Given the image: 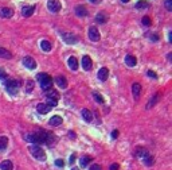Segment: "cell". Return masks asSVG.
I'll return each mask as SVG.
<instances>
[{
	"mask_svg": "<svg viewBox=\"0 0 172 170\" xmlns=\"http://www.w3.org/2000/svg\"><path fill=\"white\" fill-rule=\"evenodd\" d=\"M81 113H82V117H84L86 121H92V120H93V115H92V112H90L89 109L84 108L82 111H81Z\"/></svg>",
	"mask_w": 172,
	"mask_h": 170,
	"instance_id": "21",
	"label": "cell"
},
{
	"mask_svg": "<svg viewBox=\"0 0 172 170\" xmlns=\"http://www.w3.org/2000/svg\"><path fill=\"white\" fill-rule=\"evenodd\" d=\"M125 64L128 65V66H130V68L136 66V64H137L136 57H133V55H126V57H125Z\"/></svg>",
	"mask_w": 172,
	"mask_h": 170,
	"instance_id": "16",
	"label": "cell"
},
{
	"mask_svg": "<svg viewBox=\"0 0 172 170\" xmlns=\"http://www.w3.org/2000/svg\"><path fill=\"white\" fill-rule=\"evenodd\" d=\"M117 136H118V131H117V130H114V131L112 132V138H113V139H116Z\"/></svg>",
	"mask_w": 172,
	"mask_h": 170,
	"instance_id": "42",
	"label": "cell"
},
{
	"mask_svg": "<svg viewBox=\"0 0 172 170\" xmlns=\"http://www.w3.org/2000/svg\"><path fill=\"white\" fill-rule=\"evenodd\" d=\"M149 39L152 40V42H157V40H159V35L157 34H149Z\"/></svg>",
	"mask_w": 172,
	"mask_h": 170,
	"instance_id": "37",
	"label": "cell"
},
{
	"mask_svg": "<svg viewBox=\"0 0 172 170\" xmlns=\"http://www.w3.org/2000/svg\"><path fill=\"white\" fill-rule=\"evenodd\" d=\"M88 14L89 12H88V10H86L85 6H77L75 7V15L77 16H81V18H82V16H86Z\"/></svg>",
	"mask_w": 172,
	"mask_h": 170,
	"instance_id": "15",
	"label": "cell"
},
{
	"mask_svg": "<svg viewBox=\"0 0 172 170\" xmlns=\"http://www.w3.org/2000/svg\"><path fill=\"white\" fill-rule=\"evenodd\" d=\"M40 47H42V50H44V51H50L51 43L48 42V40H42V42H40Z\"/></svg>",
	"mask_w": 172,
	"mask_h": 170,
	"instance_id": "27",
	"label": "cell"
},
{
	"mask_svg": "<svg viewBox=\"0 0 172 170\" xmlns=\"http://www.w3.org/2000/svg\"><path fill=\"white\" fill-rule=\"evenodd\" d=\"M0 16L2 18H11V16H14V10H11V8H0Z\"/></svg>",
	"mask_w": 172,
	"mask_h": 170,
	"instance_id": "10",
	"label": "cell"
},
{
	"mask_svg": "<svg viewBox=\"0 0 172 170\" xmlns=\"http://www.w3.org/2000/svg\"><path fill=\"white\" fill-rule=\"evenodd\" d=\"M8 146V138L7 136H0V150H6Z\"/></svg>",
	"mask_w": 172,
	"mask_h": 170,
	"instance_id": "26",
	"label": "cell"
},
{
	"mask_svg": "<svg viewBox=\"0 0 172 170\" xmlns=\"http://www.w3.org/2000/svg\"><path fill=\"white\" fill-rule=\"evenodd\" d=\"M148 150H145L144 147H138L137 150H136V153H134V155H136V158H144V157H147L148 155Z\"/></svg>",
	"mask_w": 172,
	"mask_h": 170,
	"instance_id": "20",
	"label": "cell"
},
{
	"mask_svg": "<svg viewBox=\"0 0 172 170\" xmlns=\"http://www.w3.org/2000/svg\"><path fill=\"white\" fill-rule=\"evenodd\" d=\"M23 65H24V66H26L27 69H31V70L36 68V62H35V59L32 58V57H28V55L23 58Z\"/></svg>",
	"mask_w": 172,
	"mask_h": 170,
	"instance_id": "7",
	"label": "cell"
},
{
	"mask_svg": "<svg viewBox=\"0 0 172 170\" xmlns=\"http://www.w3.org/2000/svg\"><path fill=\"white\" fill-rule=\"evenodd\" d=\"M36 111H38L39 113H42V115H44V113H48L51 111V107H48L46 103H44V104L40 103V104L36 105Z\"/></svg>",
	"mask_w": 172,
	"mask_h": 170,
	"instance_id": "9",
	"label": "cell"
},
{
	"mask_svg": "<svg viewBox=\"0 0 172 170\" xmlns=\"http://www.w3.org/2000/svg\"><path fill=\"white\" fill-rule=\"evenodd\" d=\"M36 78L40 83V87H42L43 91H48V89H51L52 87V78L46 73H39L38 76H36Z\"/></svg>",
	"mask_w": 172,
	"mask_h": 170,
	"instance_id": "1",
	"label": "cell"
},
{
	"mask_svg": "<svg viewBox=\"0 0 172 170\" xmlns=\"http://www.w3.org/2000/svg\"><path fill=\"white\" fill-rule=\"evenodd\" d=\"M167 58H168V59H170V61H171V59H172V54H171V53H170V54H168V55H167Z\"/></svg>",
	"mask_w": 172,
	"mask_h": 170,
	"instance_id": "44",
	"label": "cell"
},
{
	"mask_svg": "<svg viewBox=\"0 0 172 170\" xmlns=\"http://www.w3.org/2000/svg\"><path fill=\"white\" fill-rule=\"evenodd\" d=\"M147 74H148L149 77H152V78H155V80L157 78V74H156V73H155L153 70H148V73H147Z\"/></svg>",
	"mask_w": 172,
	"mask_h": 170,
	"instance_id": "38",
	"label": "cell"
},
{
	"mask_svg": "<svg viewBox=\"0 0 172 170\" xmlns=\"http://www.w3.org/2000/svg\"><path fill=\"white\" fill-rule=\"evenodd\" d=\"M67 62H69V66H70L71 70H77V69H78V59H77L75 57H70Z\"/></svg>",
	"mask_w": 172,
	"mask_h": 170,
	"instance_id": "18",
	"label": "cell"
},
{
	"mask_svg": "<svg viewBox=\"0 0 172 170\" xmlns=\"http://www.w3.org/2000/svg\"><path fill=\"white\" fill-rule=\"evenodd\" d=\"M121 2H122V3H128L129 0H121Z\"/></svg>",
	"mask_w": 172,
	"mask_h": 170,
	"instance_id": "46",
	"label": "cell"
},
{
	"mask_svg": "<svg viewBox=\"0 0 172 170\" xmlns=\"http://www.w3.org/2000/svg\"><path fill=\"white\" fill-rule=\"evenodd\" d=\"M164 6L168 11H172V0H164Z\"/></svg>",
	"mask_w": 172,
	"mask_h": 170,
	"instance_id": "33",
	"label": "cell"
},
{
	"mask_svg": "<svg viewBox=\"0 0 172 170\" xmlns=\"http://www.w3.org/2000/svg\"><path fill=\"white\" fill-rule=\"evenodd\" d=\"M96 20H97V23H105L108 20V16H106L105 12H98L96 16Z\"/></svg>",
	"mask_w": 172,
	"mask_h": 170,
	"instance_id": "23",
	"label": "cell"
},
{
	"mask_svg": "<svg viewBox=\"0 0 172 170\" xmlns=\"http://www.w3.org/2000/svg\"><path fill=\"white\" fill-rule=\"evenodd\" d=\"M90 2H92V3H100L101 0H90Z\"/></svg>",
	"mask_w": 172,
	"mask_h": 170,
	"instance_id": "45",
	"label": "cell"
},
{
	"mask_svg": "<svg viewBox=\"0 0 172 170\" xmlns=\"http://www.w3.org/2000/svg\"><path fill=\"white\" fill-rule=\"evenodd\" d=\"M132 92H133V96H134V99H138L140 97V93H141V85L138 84V83H134L132 85Z\"/></svg>",
	"mask_w": 172,
	"mask_h": 170,
	"instance_id": "12",
	"label": "cell"
},
{
	"mask_svg": "<svg viewBox=\"0 0 172 170\" xmlns=\"http://www.w3.org/2000/svg\"><path fill=\"white\" fill-rule=\"evenodd\" d=\"M160 96H161V93H160V92H156V93H155V96L148 101V105H147V108H148V109H149V108H152L153 105L156 104L159 100H160Z\"/></svg>",
	"mask_w": 172,
	"mask_h": 170,
	"instance_id": "13",
	"label": "cell"
},
{
	"mask_svg": "<svg viewBox=\"0 0 172 170\" xmlns=\"http://www.w3.org/2000/svg\"><path fill=\"white\" fill-rule=\"evenodd\" d=\"M30 153L36 158L38 161H46V153L43 151V149L38 144H32L30 146Z\"/></svg>",
	"mask_w": 172,
	"mask_h": 170,
	"instance_id": "2",
	"label": "cell"
},
{
	"mask_svg": "<svg viewBox=\"0 0 172 170\" xmlns=\"http://www.w3.org/2000/svg\"><path fill=\"white\" fill-rule=\"evenodd\" d=\"M46 104L48 107H55L57 104H58V99H55V97H50V96H46Z\"/></svg>",
	"mask_w": 172,
	"mask_h": 170,
	"instance_id": "24",
	"label": "cell"
},
{
	"mask_svg": "<svg viewBox=\"0 0 172 170\" xmlns=\"http://www.w3.org/2000/svg\"><path fill=\"white\" fill-rule=\"evenodd\" d=\"M55 165L59 166V168H62V166H63V161H62V159H57V161H55Z\"/></svg>",
	"mask_w": 172,
	"mask_h": 170,
	"instance_id": "41",
	"label": "cell"
},
{
	"mask_svg": "<svg viewBox=\"0 0 172 170\" xmlns=\"http://www.w3.org/2000/svg\"><path fill=\"white\" fill-rule=\"evenodd\" d=\"M47 7H48V11L50 12H59L61 8H62V4H61L59 0H48L47 2Z\"/></svg>",
	"mask_w": 172,
	"mask_h": 170,
	"instance_id": "4",
	"label": "cell"
},
{
	"mask_svg": "<svg viewBox=\"0 0 172 170\" xmlns=\"http://www.w3.org/2000/svg\"><path fill=\"white\" fill-rule=\"evenodd\" d=\"M0 80H4V81L7 80V73L4 72L3 68H0Z\"/></svg>",
	"mask_w": 172,
	"mask_h": 170,
	"instance_id": "35",
	"label": "cell"
},
{
	"mask_svg": "<svg viewBox=\"0 0 172 170\" xmlns=\"http://www.w3.org/2000/svg\"><path fill=\"white\" fill-rule=\"evenodd\" d=\"M62 38L65 42L69 45H74V43H77V40H78L77 36L74 34H70V32H62Z\"/></svg>",
	"mask_w": 172,
	"mask_h": 170,
	"instance_id": "6",
	"label": "cell"
},
{
	"mask_svg": "<svg viewBox=\"0 0 172 170\" xmlns=\"http://www.w3.org/2000/svg\"><path fill=\"white\" fill-rule=\"evenodd\" d=\"M0 169L2 170H12L14 169V165H12L11 161H3L0 163Z\"/></svg>",
	"mask_w": 172,
	"mask_h": 170,
	"instance_id": "22",
	"label": "cell"
},
{
	"mask_svg": "<svg viewBox=\"0 0 172 170\" xmlns=\"http://www.w3.org/2000/svg\"><path fill=\"white\" fill-rule=\"evenodd\" d=\"M143 159H144V162H145V165H152L153 163V158L152 157H151L149 155V154H148V155H147V157H144V158H143Z\"/></svg>",
	"mask_w": 172,
	"mask_h": 170,
	"instance_id": "32",
	"label": "cell"
},
{
	"mask_svg": "<svg viewBox=\"0 0 172 170\" xmlns=\"http://www.w3.org/2000/svg\"><path fill=\"white\" fill-rule=\"evenodd\" d=\"M32 89H34V83H32L31 80H28L27 83H26V92L27 93H31Z\"/></svg>",
	"mask_w": 172,
	"mask_h": 170,
	"instance_id": "30",
	"label": "cell"
},
{
	"mask_svg": "<svg viewBox=\"0 0 172 170\" xmlns=\"http://www.w3.org/2000/svg\"><path fill=\"white\" fill-rule=\"evenodd\" d=\"M118 169H120L118 163H113V165H110V168H109V170H118Z\"/></svg>",
	"mask_w": 172,
	"mask_h": 170,
	"instance_id": "39",
	"label": "cell"
},
{
	"mask_svg": "<svg viewBox=\"0 0 172 170\" xmlns=\"http://www.w3.org/2000/svg\"><path fill=\"white\" fill-rule=\"evenodd\" d=\"M55 83L58 84L59 88H66V87H67V80L63 76H58V77H57V78H55Z\"/></svg>",
	"mask_w": 172,
	"mask_h": 170,
	"instance_id": "17",
	"label": "cell"
},
{
	"mask_svg": "<svg viewBox=\"0 0 172 170\" xmlns=\"http://www.w3.org/2000/svg\"><path fill=\"white\" fill-rule=\"evenodd\" d=\"M89 170H102V169H101V166H100V165H93Z\"/></svg>",
	"mask_w": 172,
	"mask_h": 170,
	"instance_id": "40",
	"label": "cell"
},
{
	"mask_svg": "<svg viewBox=\"0 0 172 170\" xmlns=\"http://www.w3.org/2000/svg\"><path fill=\"white\" fill-rule=\"evenodd\" d=\"M34 11H35V6H26L22 8V15L27 18V16H31L34 14Z\"/></svg>",
	"mask_w": 172,
	"mask_h": 170,
	"instance_id": "11",
	"label": "cell"
},
{
	"mask_svg": "<svg viewBox=\"0 0 172 170\" xmlns=\"http://www.w3.org/2000/svg\"><path fill=\"white\" fill-rule=\"evenodd\" d=\"M93 97H94V100H97V101H98V103L104 104V97H102L98 92H94V93H93Z\"/></svg>",
	"mask_w": 172,
	"mask_h": 170,
	"instance_id": "31",
	"label": "cell"
},
{
	"mask_svg": "<svg viewBox=\"0 0 172 170\" xmlns=\"http://www.w3.org/2000/svg\"><path fill=\"white\" fill-rule=\"evenodd\" d=\"M143 24H144V26H151V18L149 16H144V18H143Z\"/></svg>",
	"mask_w": 172,
	"mask_h": 170,
	"instance_id": "34",
	"label": "cell"
},
{
	"mask_svg": "<svg viewBox=\"0 0 172 170\" xmlns=\"http://www.w3.org/2000/svg\"><path fill=\"white\" fill-rule=\"evenodd\" d=\"M47 96H50V97H55V99H58V100H59V93L57 92V91H51L50 93H47Z\"/></svg>",
	"mask_w": 172,
	"mask_h": 170,
	"instance_id": "36",
	"label": "cell"
},
{
	"mask_svg": "<svg viewBox=\"0 0 172 170\" xmlns=\"http://www.w3.org/2000/svg\"><path fill=\"white\" fill-rule=\"evenodd\" d=\"M0 57L2 58H11V53L7 50V49H4V47H0Z\"/></svg>",
	"mask_w": 172,
	"mask_h": 170,
	"instance_id": "28",
	"label": "cell"
},
{
	"mask_svg": "<svg viewBox=\"0 0 172 170\" xmlns=\"http://www.w3.org/2000/svg\"><path fill=\"white\" fill-rule=\"evenodd\" d=\"M75 161V155H74V154H73V155L70 157V163H73V162H74Z\"/></svg>",
	"mask_w": 172,
	"mask_h": 170,
	"instance_id": "43",
	"label": "cell"
},
{
	"mask_svg": "<svg viewBox=\"0 0 172 170\" xmlns=\"http://www.w3.org/2000/svg\"><path fill=\"white\" fill-rule=\"evenodd\" d=\"M73 170H78V169H73Z\"/></svg>",
	"mask_w": 172,
	"mask_h": 170,
	"instance_id": "47",
	"label": "cell"
},
{
	"mask_svg": "<svg viewBox=\"0 0 172 170\" xmlns=\"http://www.w3.org/2000/svg\"><path fill=\"white\" fill-rule=\"evenodd\" d=\"M89 38L93 40V42H97V40H100L101 38V35H100V31L97 30V27H94L92 26L89 28Z\"/></svg>",
	"mask_w": 172,
	"mask_h": 170,
	"instance_id": "5",
	"label": "cell"
},
{
	"mask_svg": "<svg viewBox=\"0 0 172 170\" xmlns=\"http://www.w3.org/2000/svg\"><path fill=\"white\" fill-rule=\"evenodd\" d=\"M90 161H92V157H89V155H85L81 158V166L82 168H85V166H88L90 163Z\"/></svg>",
	"mask_w": 172,
	"mask_h": 170,
	"instance_id": "29",
	"label": "cell"
},
{
	"mask_svg": "<svg viewBox=\"0 0 172 170\" xmlns=\"http://www.w3.org/2000/svg\"><path fill=\"white\" fill-rule=\"evenodd\" d=\"M149 7V3L145 2V0H140V2H137L136 4V8H138V10H145V8Z\"/></svg>",
	"mask_w": 172,
	"mask_h": 170,
	"instance_id": "25",
	"label": "cell"
},
{
	"mask_svg": "<svg viewBox=\"0 0 172 170\" xmlns=\"http://www.w3.org/2000/svg\"><path fill=\"white\" fill-rule=\"evenodd\" d=\"M108 76H109V70L106 68H101L100 70H98V78L101 81H106L108 80Z\"/></svg>",
	"mask_w": 172,
	"mask_h": 170,
	"instance_id": "14",
	"label": "cell"
},
{
	"mask_svg": "<svg viewBox=\"0 0 172 170\" xmlns=\"http://www.w3.org/2000/svg\"><path fill=\"white\" fill-rule=\"evenodd\" d=\"M6 88L11 95H16L20 88V83L18 80H6Z\"/></svg>",
	"mask_w": 172,
	"mask_h": 170,
	"instance_id": "3",
	"label": "cell"
},
{
	"mask_svg": "<svg viewBox=\"0 0 172 170\" xmlns=\"http://www.w3.org/2000/svg\"><path fill=\"white\" fill-rule=\"evenodd\" d=\"M82 68L85 70H90L93 68V62H92V58L89 55H85L82 58Z\"/></svg>",
	"mask_w": 172,
	"mask_h": 170,
	"instance_id": "8",
	"label": "cell"
},
{
	"mask_svg": "<svg viewBox=\"0 0 172 170\" xmlns=\"http://www.w3.org/2000/svg\"><path fill=\"white\" fill-rule=\"evenodd\" d=\"M62 117H61V116H52L51 117V119L50 120H48V124H50V125H54V127H55V125H61V124H62Z\"/></svg>",
	"mask_w": 172,
	"mask_h": 170,
	"instance_id": "19",
	"label": "cell"
}]
</instances>
